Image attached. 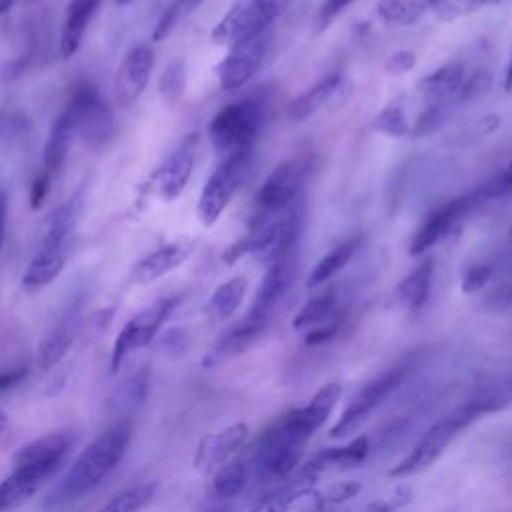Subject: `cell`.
Masks as SVG:
<instances>
[{"label": "cell", "instance_id": "36", "mask_svg": "<svg viewBox=\"0 0 512 512\" xmlns=\"http://www.w3.org/2000/svg\"><path fill=\"white\" fill-rule=\"evenodd\" d=\"M66 266V256H48V254H38L30 258L24 274H22V286L28 290H38L42 286H48L58 278V274Z\"/></svg>", "mask_w": 512, "mask_h": 512}, {"label": "cell", "instance_id": "39", "mask_svg": "<svg viewBox=\"0 0 512 512\" xmlns=\"http://www.w3.org/2000/svg\"><path fill=\"white\" fill-rule=\"evenodd\" d=\"M156 492V482H144L136 484L120 494H116L110 502H106L96 512H138L142 506H146Z\"/></svg>", "mask_w": 512, "mask_h": 512}, {"label": "cell", "instance_id": "38", "mask_svg": "<svg viewBox=\"0 0 512 512\" xmlns=\"http://www.w3.org/2000/svg\"><path fill=\"white\" fill-rule=\"evenodd\" d=\"M372 128L380 134L392 136V138H404L412 134V124L408 122L406 106L402 98L390 100L376 116L372 122Z\"/></svg>", "mask_w": 512, "mask_h": 512}, {"label": "cell", "instance_id": "3", "mask_svg": "<svg viewBox=\"0 0 512 512\" xmlns=\"http://www.w3.org/2000/svg\"><path fill=\"white\" fill-rule=\"evenodd\" d=\"M484 414H490L486 404L478 396H472L470 400H466L464 404H460L458 408L448 412L444 418L434 422L418 438L414 448L398 464H394L390 468L388 474L392 478H406V476H414V474H420V472L428 470L444 454L448 444L466 426H470L474 420H478Z\"/></svg>", "mask_w": 512, "mask_h": 512}, {"label": "cell", "instance_id": "5", "mask_svg": "<svg viewBox=\"0 0 512 512\" xmlns=\"http://www.w3.org/2000/svg\"><path fill=\"white\" fill-rule=\"evenodd\" d=\"M298 230V218L292 210H288L272 220H266L260 226L250 228V232L244 238H240L224 250L222 262L234 264L242 256L252 254L268 266L282 258L284 254H288L290 250L298 248Z\"/></svg>", "mask_w": 512, "mask_h": 512}, {"label": "cell", "instance_id": "22", "mask_svg": "<svg viewBox=\"0 0 512 512\" xmlns=\"http://www.w3.org/2000/svg\"><path fill=\"white\" fill-rule=\"evenodd\" d=\"M102 0H70L62 18V30H60V54L64 60L72 58L82 40L84 34L96 16Z\"/></svg>", "mask_w": 512, "mask_h": 512}, {"label": "cell", "instance_id": "14", "mask_svg": "<svg viewBox=\"0 0 512 512\" xmlns=\"http://www.w3.org/2000/svg\"><path fill=\"white\" fill-rule=\"evenodd\" d=\"M76 444L74 432H52L24 444L12 454V470H26L50 478Z\"/></svg>", "mask_w": 512, "mask_h": 512}, {"label": "cell", "instance_id": "47", "mask_svg": "<svg viewBox=\"0 0 512 512\" xmlns=\"http://www.w3.org/2000/svg\"><path fill=\"white\" fill-rule=\"evenodd\" d=\"M414 66H416V54L412 50H396L384 62V70L388 74H404Z\"/></svg>", "mask_w": 512, "mask_h": 512}, {"label": "cell", "instance_id": "43", "mask_svg": "<svg viewBox=\"0 0 512 512\" xmlns=\"http://www.w3.org/2000/svg\"><path fill=\"white\" fill-rule=\"evenodd\" d=\"M490 84H492L490 72L488 70H476L468 80L464 78L462 88L458 92V98L460 100H474V98L486 94L490 90Z\"/></svg>", "mask_w": 512, "mask_h": 512}, {"label": "cell", "instance_id": "29", "mask_svg": "<svg viewBox=\"0 0 512 512\" xmlns=\"http://www.w3.org/2000/svg\"><path fill=\"white\" fill-rule=\"evenodd\" d=\"M46 482H48L46 476L26 472V470H10V474L0 482V512H8L22 506Z\"/></svg>", "mask_w": 512, "mask_h": 512}, {"label": "cell", "instance_id": "31", "mask_svg": "<svg viewBox=\"0 0 512 512\" xmlns=\"http://www.w3.org/2000/svg\"><path fill=\"white\" fill-rule=\"evenodd\" d=\"M434 0H380L376 16L386 28H404L432 10Z\"/></svg>", "mask_w": 512, "mask_h": 512}, {"label": "cell", "instance_id": "32", "mask_svg": "<svg viewBox=\"0 0 512 512\" xmlns=\"http://www.w3.org/2000/svg\"><path fill=\"white\" fill-rule=\"evenodd\" d=\"M248 282L244 276H232L218 284L208 300L206 312L212 320H228L244 302Z\"/></svg>", "mask_w": 512, "mask_h": 512}, {"label": "cell", "instance_id": "17", "mask_svg": "<svg viewBox=\"0 0 512 512\" xmlns=\"http://www.w3.org/2000/svg\"><path fill=\"white\" fill-rule=\"evenodd\" d=\"M270 20L260 10V6L254 0H246L230 8L218 24L210 32V40L218 46H232L240 40H246L250 36H256L260 32H266L270 28Z\"/></svg>", "mask_w": 512, "mask_h": 512}, {"label": "cell", "instance_id": "23", "mask_svg": "<svg viewBox=\"0 0 512 512\" xmlns=\"http://www.w3.org/2000/svg\"><path fill=\"white\" fill-rule=\"evenodd\" d=\"M346 82V78L340 72H332L328 76H324L322 80H318L314 86H310L308 90H304L302 94H298L286 108V114L300 122L306 120L308 116L316 114L318 110H322L330 100H334L340 90L342 84Z\"/></svg>", "mask_w": 512, "mask_h": 512}, {"label": "cell", "instance_id": "56", "mask_svg": "<svg viewBox=\"0 0 512 512\" xmlns=\"http://www.w3.org/2000/svg\"><path fill=\"white\" fill-rule=\"evenodd\" d=\"M116 6H128V4H134L136 0H112Z\"/></svg>", "mask_w": 512, "mask_h": 512}, {"label": "cell", "instance_id": "46", "mask_svg": "<svg viewBox=\"0 0 512 512\" xmlns=\"http://www.w3.org/2000/svg\"><path fill=\"white\" fill-rule=\"evenodd\" d=\"M356 0H322L320 10H318V30H326L350 4H354Z\"/></svg>", "mask_w": 512, "mask_h": 512}, {"label": "cell", "instance_id": "48", "mask_svg": "<svg viewBox=\"0 0 512 512\" xmlns=\"http://www.w3.org/2000/svg\"><path fill=\"white\" fill-rule=\"evenodd\" d=\"M338 328H340V318L330 320V322H326V324H320V326H316V328H310L308 334H306V338H304V342H306L308 346L324 344V342H328V340H332V338L336 336Z\"/></svg>", "mask_w": 512, "mask_h": 512}, {"label": "cell", "instance_id": "25", "mask_svg": "<svg viewBox=\"0 0 512 512\" xmlns=\"http://www.w3.org/2000/svg\"><path fill=\"white\" fill-rule=\"evenodd\" d=\"M464 82V66L460 62H448L424 78L418 80L416 90L422 100L428 104H444V100L452 98L460 92Z\"/></svg>", "mask_w": 512, "mask_h": 512}, {"label": "cell", "instance_id": "7", "mask_svg": "<svg viewBox=\"0 0 512 512\" xmlns=\"http://www.w3.org/2000/svg\"><path fill=\"white\" fill-rule=\"evenodd\" d=\"M412 372V360H402L384 372H380L376 378L366 382L348 402L342 416L334 422V426L328 430L330 438L342 440L352 436L368 418L370 414L388 400L392 392H396L402 382Z\"/></svg>", "mask_w": 512, "mask_h": 512}, {"label": "cell", "instance_id": "41", "mask_svg": "<svg viewBox=\"0 0 512 512\" xmlns=\"http://www.w3.org/2000/svg\"><path fill=\"white\" fill-rule=\"evenodd\" d=\"M158 90H160V96L164 98V102L170 106H174L182 98V94L186 90V66L182 60H172L164 68V72L158 80Z\"/></svg>", "mask_w": 512, "mask_h": 512}, {"label": "cell", "instance_id": "21", "mask_svg": "<svg viewBox=\"0 0 512 512\" xmlns=\"http://www.w3.org/2000/svg\"><path fill=\"white\" fill-rule=\"evenodd\" d=\"M194 246H196V240L178 238L156 248L154 252L146 254L142 260H138L136 266L132 268L134 282L150 284L162 278L164 274L176 270L180 264H184L190 258V254L194 252Z\"/></svg>", "mask_w": 512, "mask_h": 512}, {"label": "cell", "instance_id": "35", "mask_svg": "<svg viewBox=\"0 0 512 512\" xmlns=\"http://www.w3.org/2000/svg\"><path fill=\"white\" fill-rule=\"evenodd\" d=\"M362 492V484L356 480H342V482H334L324 490H314L304 498L306 504L302 508V512H324L330 506H338L344 504L352 498H356Z\"/></svg>", "mask_w": 512, "mask_h": 512}, {"label": "cell", "instance_id": "33", "mask_svg": "<svg viewBox=\"0 0 512 512\" xmlns=\"http://www.w3.org/2000/svg\"><path fill=\"white\" fill-rule=\"evenodd\" d=\"M342 318L340 310H338V300H336V292L328 290L322 292L314 298H310L294 316L292 320V328L294 330H304V328H316L320 324H326L330 320Z\"/></svg>", "mask_w": 512, "mask_h": 512}, {"label": "cell", "instance_id": "27", "mask_svg": "<svg viewBox=\"0 0 512 512\" xmlns=\"http://www.w3.org/2000/svg\"><path fill=\"white\" fill-rule=\"evenodd\" d=\"M76 140L72 122L64 112H60L48 132V138L44 142V152H42V170H46L50 176L60 172V168L66 162V156Z\"/></svg>", "mask_w": 512, "mask_h": 512}, {"label": "cell", "instance_id": "44", "mask_svg": "<svg viewBox=\"0 0 512 512\" xmlns=\"http://www.w3.org/2000/svg\"><path fill=\"white\" fill-rule=\"evenodd\" d=\"M492 276V268L488 264H476V266H470L464 276H462V292L464 294H476L480 292L488 280Z\"/></svg>", "mask_w": 512, "mask_h": 512}, {"label": "cell", "instance_id": "6", "mask_svg": "<svg viewBox=\"0 0 512 512\" xmlns=\"http://www.w3.org/2000/svg\"><path fill=\"white\" fill-rule=\"evenodd\" d=\"M310 172L308 156H294L280 162L260 184L254 194V210L248 222L250 228L264 224L290 210V204L298 196L306 176Z\"/></svg>", "mask_w": 512, "mask_h": 512}, {"label": "cell", "instance_id": "8", "mask_svg": "<svg viewBox=\"0 0 512 512\" xmlns=\"http://www.w3.org/2000/svg\"><path fill=\"white\" fill-rule=\"evenodd\" d=\"M262 124V108L254 100H238L218 110L208 124V138L216 152L228 156L232 152L252 148Z\"/></svg>", "mask_w": 512, "mask_h": 512}, {"label": "cell", "instance_id": "20", "mask_svg": "<svg viewBox=\"0 0 512 512\" xmlns=\"http://www.w3.org/2000/svg\"><path fill=\"white\" fill-rule=\"evenodd\" d=\"M248 438V426L244 422L228 424L218 432H210L200 438L194 452V468L202 472H212L232 460V454L240 450V446Z\"/></svg>", "mask_w": 512, "mask_h": 512}, {"label": "cell", "instance_id": "1", "mask_svg": "<svg viewBox=\"0 0 512 512\" xmlns=\"http://www.w3.org/2000/svg\"><path fill=\"white\" fill-rule=\"evenodd\" d=\"M340 394L342 386L328 382L304 406L284 412L260 432L252 450V468L260 478L286 480L300 468L308 440L326 424Z\"/></svg>", "mask_w": 512, "mask_h": 512}, {"label": "cell", "instance_id": "24", "mask_svg": "<svg viewBox=\"0 0 512 512\" xmlns=\"http://www.w3.org/2000/svg\"><path fill=\"white\" fill-rule=\"evenodd\" d=\"M78 332V306H70L58 324L46 334L38 348V362L42 370L52 368L68 352Z\"/></svg>", "mask_w": 512, "mask_h": 512}, {"label": "cell", "instance_id": "49", "mask_svg": "<svg viewBox=\"0 0 512 512\" xmlns=\"http://www.w3.org/2000/svg\"><path fill=\"white\" fill-rule=\"evenodd\" d=\"M26 376H28V368H26V366L10 368V370H2V372H0V392L14 388V386H16V384H20Z\"/></svg>", "mask_w": 512, "mask_h": 512}, {"label": "cell", "instance_id": "37", "mask_svg": "<svg viewBox=\"0 0 512 512\" xmlns=\"http://www.w3.org/2000/svg\"><path fill=\"white\" fill-rule=\"evenodd\" d=\"M312 488L314 486L310 482H300L294 478L292 484L268 494L248 512H290L298 502H302L312 492Z\"/></svg>", "mask_w": 512, "mask_h": 512}, {"label": "cell", "instance_id": "28", "mask_svg": "<svg viewBox=\"0 0 512 512\" xmlns=\"http://www.w3.org/2000/svg\"><path fill=\"white\" fill-rule=\"evenodd\" d=\"M264 328L262 326H256V324H250L242 318V322L234 324L232 328H228L220 338L218 342L212 346V350L208 352V356L204 358V364L206 366H214L222 360H228L230 356H236V354H242L246 348H250L254 344V340L260 336Z\"/></svg>", "mask_w": 512, "mask_h": 512}, {"label": "cell", "instance_id": "11", "mask_svg": "<svg viewBox=\"0 0 512 512\" xmlns=\"http://www.w3.org/2000/svg\"><path fill=\"white\" fill-rule=\"evenodd\" d=\"M196 162V136L186 138L156 170L144 180L142 194L158 198L162 202L176 200L186 188Z\"/></svg>", "mask_w": 512, "mask_h": 512}, {"label": "cell", "instance_id": "55", "mask_svg": "<svg viewBox=\"0 0 512 512\" xmlns=\"http://www.w3.org/2000/svg\"><path fill=\"white\" fill-rule=\"evenodd\" d=\"M6 426H8V418H6V414H4V410H0V436L4 434V430H6Z\"/></svg>", "mask_w": 512, "mask_h": 512}, {"label": "cell", "instance_id": "30", "mask_svg": "<svg viewBox=\"0 0 512 512\" xmlns=\"http://www.w3.org/2000/svg\"><path fill=\"white\" fill-rule=\"evenodd\" d=\"M358 246H360V236H352V238H346L344 242L336 244L330 252H326L310 270L306 288L312 290V288H318V286L326 284L328 280H332L340 270L346 268V264L356 254Z\"/></svg>", "mask_w": 512, "mask_h": 512}, {"label": "cell", "instance_id": "53", "mask_svg": "<svg viewBox=\"0 0 512 512\" xmlns=\"http://www.w3.org/2000/svg\"><path fill=\"white\" fill-rule=\"evenodd\" d=\"M504 90L512 92V54H510V62H508L506 74H504Z\"/></svg>", "mask_w": 512, "mask_h": 512}, {"label": "cell", "instance_id": "57", "mask_svg": "<svg viewBox=\"0 0 512 512\" xmlns=\"http://www.w3.org/2000/svg\"><path fill=\"white\" fill-rule=\"evenodd\" d=\"M206 512H228V508H224V506H216V508H210V510H206Z\"/></svg>", "mask_w": 512, "mask_h": 512}, {"label": "cell", "instance_id": "2", "mask_svg": "<svg viewBox=\"0 0 512 512\" xmlns=\"http://www.w3.org/2000/svg\"><path fill=\"white\" fill-rule=\"evenodd\" d=\"M130 444V428L116 424L98 434L74 460L64 478L46 498V506L70 504L94 490L124 458Z\"/></svg>", "mask_w": 512, "mask_h": 512}, {"label": "cell", "instance_id": "40", "mask_svg": "<svg viewBox=\"0 0 512 512\" xmlns=\"http://www.w3.org/2000/svg\"><path fill=\"white\" fill-rule=\"evenodd\" d=\"M202 2H204V0H172V2L166 6V10L162 12V16L158 18V22H156V26H154V30H152V40H154V42H160V40H164L166 36H170V32H172L184 18H188L190 14H194V12L200 8Z\"/></svg>", "mask_w": 512, "mask_h": 512}, {"label": "cell", "instance_id": "52", "mask_svg": "<svg viewBox=\"0 0 512 512\" xmlns=\"http://www.w3.org/2000/svg\"><path fill=\"white\" fill-rule=\"evenodd\" d=\"M6 218H8V196L0 190V248L4 244L6 236Z\"/></svg>", "mask_w": 512, "mask_h": 512}, {"label": "cell", "instance_id": "26", "mask_svg": "<svg viewBox=\"0 0 512 512\" xmlns=\"http://www.w3.org/2000/svg\"><path fill=\"white\" fill-rule=\"evenodd\" d=\"M432 276H434V264L432 260H424L408 276H404L398 282L392 294L394 302L408 312L422 308L432 288Z\"/></svg>", "mask_w": 512, "mask_h": 512}, {"label": "cell", "instance_id": "4", "mask_svg": "<svg viewBox=\"0 0 512 512\" xmlns=\"http://www.w3.org/2000/svg\"><path fill=\"white\" fill-rule=\"evenodd\" d=\"M62 112L72 122L76 138L90 150H102L114 138V114L98 86L78 80Z\"/></svg>", "mask_w": 512, "mask_h": 512}, {"label": "cell", "instance_id": "12", "mask_svg": "<svg viewBox=\"0 0 512 512\" xmlns=\"http://www.w3.org/2000/svg\"><path fill=\"white\" fill-rule=\"evenodd\" d=\"M478 202H482V200H480L478 192L474 190L470 194L452 198V200L444 202L442 206H438L436 210H432L424 218V222L416 228V232L408 244V254L412 258L422 256L426 250H430L432 246L442 242Z\"/></svg>", "mask_w": 512, "mask_h": 512}, {"label": "cell", "instance_id": "58", "mask_svg": "<svg viewBox=\"0 0 512 512\" xmlns=\"http://www.w3.org/2000/svg\"><path fill=\"white\" fill-rule=\"evenodd\" d=\"M24 2H32V0H24Z\"/></svg>", "mask_w": 512, "mask_h": 512}, {"label": "cell", "instance_id": "54", "mask_svg": "<svg viewBox=\"0 0 512 512\" xmlns=\"http://www.w3.org/2000/svg\"><path fill=\"white\" fill-rule=\"evenodd\" d=\"M14 2H16V0H0V16L6 14V12L14 6Z\"/></svg>", "mask_w": 512, "mask_h": 512}, {"label": "cell", "instance_id": "15", "mask_svg": "<svg viewBox=\"0 0 512 512\" xmlns=\"http://www.w3.org/2000/svg\"><path fill=\"white\" fill-rule=\"evenodd\" d=\"M296 252H298V248L290 250L282 258H278L276 262L266 266V272L256 288L252 306H250L248 314L244 316L246 322L262 326V328L266 326L274 306L280 302V298L286 294V290L292 284V278L296 274Z\"/></svg>", "mask_w": 512, "mask_h": 512}, {"label": "cell", "instance_id": "45", "mask_svg": "<svg viewBox=\"0 0 512 512\" xmlns=\"http://www.w3.org/2000/svg\"><path fill=\"white\" fill-rule=\"evenodd\" d=\"M50 180L52 176L46 170H40L32 182H30V194H28V204L32 210H40L48 198L50 192Z\"/></svg>", "mask_w": 512, "mask_h": 512}, {"label": "cell", "instance_id": "19", "mask_svg": "<svg viewBox=\"0 0 512 512\" xmlns=\"http://www.w3.org/2000/svg\"><path fill=\"white\" fill-rule=\"evenodd\" d=\"M370 452V440L368 436H356L344 446H334V448H324L316 452L306 464H302L296 470V480L300 482H310L316 480L324 472L332 470H348L360 466Z\"/></svg>", "mask_w": 512, "mask_h": 512}, {"label": "cell", "instance_id": "50", "mask_svg": "<svg viewBox=\"0 0 512 512\" xmlns=\"http://www.w3.org/2000/svg\"><path fill=\"white\" fill-rule=\"evenodd\" d=\"M292 0H256V4L262 8V12L268 16L270 22H274L290 4Z\"/></svg>", "mask_w": 512, "mask_h": 512}, {"label": "cell", "instance_id": "42", "mask_svg": "<svg viewBox=\"0 0 512 512\" xmlns=\"http://www.w3.org/2000/svg\"><path fill=\"white\" fill-rule=\"evenodd\" d=\"M476 192H478L480 200L512 196V164H508L500 174L492 176L488 182L478 186Z\"/></svg>", "mask_w": 512, "mask_h": 512}, {"label": "cell", "instance_id": "51", "mask_svg": "<svg viewBox=\"0 0 512 512\" xmlns=\"http://www.w3.org/2000/svg\"><path fill=\"white\" fill-rule=\"evenodd\" d=\"M400 504L404 502H400L396 496L392 500H374L364 508V512H394V508Z\"/></svg>", "mask_w": 512, "mask_h": 512}, {"label": "cell", "instance_id": "18", "mask_svg": "<svg viewBox=\"0 0 512 512\" xmlns=\"http://www.w3.org/2000/svg\"><path fill=\"white\" fill-rule=\"evenodd\" d=\"M82 208V194H74L64 204L56 206L40 226V240L36 252L52 254V256H66L68 246L72 242V234L80 216Z\"/></svg>", "mask_w": 512, "mask_h": 512}, {"label": "cell", "instance_id": "59", "mask_svg": "<svg viewBox=\"0 0 512 512\" xmlns=\"http://www.w3.org/2000/svg\"><path fill=\"white\" fill-rule=\"evenodd\" d=\"M510 234H512V228H510Z\"/></svg>", "mask_w": 512, "mask_h": 512}, {"label": "cell", "instance_id": "34", "mask_svg": "<svg viewBox=\"0 0 512 512\" xmlns=\"http://www.w3.org/2000/svg\"><path fill=\"white\" fill-rule=\"evenodd\" d=\"M248 476H250V466L244 460H240V458L228 460L214 472V478H212L214 498L230 500V498L238 496L246 488Z\"/></svg>", "mask_w": 512, "mask_h": 512}, {"label": "cell", "instance_id": "9", "mask_svg": "<svg viewBox=\"0 0 512 512\" xmlns=\"http://www.w3.org/2000/svg\"><path fill=\"white\" fill-rule=\"evenodd\" d=\"M248 166H250V148L224 156L218 168L208 176L196 206V214L202 226L210 228L218 222V218L230 204L232 196L240 188L248 172Z\"/></svg>", "mask_w": 512, "mask_h": 512}, {"label": "cell", "instance_id": "16", "mask_svg": "<svg viewBox=\"0 0 512 512\" xmlns=\"http://www.w3.org/2000/svg\"><path fill=\"white\" fill-rule=\"evenodd\" d=\"M154 70V50L148 44L132 46L114 76V102L120 108H126L138 100V96L146 90L150 76Z\"/></svg>", "mask_w": 512, "mask_h": 512}, {"label": "cell", "instance_id": "13", "mask_svg": "<svg viewBox=\"0 0 512 512\" xmlns=\"http://www.w3.org/2000/svg\"><path fill=\"white\" fill-rule=\"evenodd\" d=\"M270 42V30L240 40L228 48V54L218 62L216 76L222 90L244 86L262 66Z\"/></svg>", "mask_w": 512, "mask_h": 512}, {"label": "cell", "instance_id": "10", "mask_svg": "<svg viewBox=\"0 0 512 512\" xmlns=\"http://www.w3.org/2000/svg\"><path fill=\"white\" fill-rule=\"evenodd\" d=\"M176 304H178V296L158 298L152 304L138 310L120 328V332L114 340V346H112V356H110V370L112 372L118 370V366L124 362L126 356H130L132 352L148 346L156 338L158 330L162 328L166 318L172 314Z\"/></svg>", "mask_w": 512, "mask_h": 512}]
</instances>
